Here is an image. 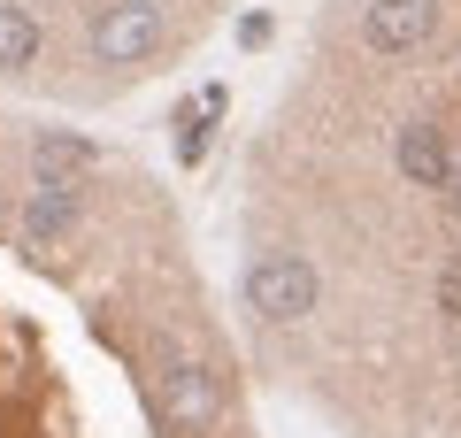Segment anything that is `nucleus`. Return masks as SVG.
<instances>
[{"instance_id": "3", "label": "nucleus", "mask_w": 461, "mask_h": 438, "mask_svg": "<svg viewBox=\"0 0 461 438\" xmlns=\"http://www.w3.org/2000/svg\"><path fill=\"white\" fill-rule=\"evenodd\" d=\"M162 47V8L154 0H108L93 16V62H147V54Z\"/></svg>"}, {"instance_id": "10", "label": "nucleus", "mask_w": 461, "mask_h": 438, "mask_svg": "<svg viewBox=\"0 0 461 438\" xmlns=\"http://www.w3.org/2000/svg\"><path fill=\"white\" fill-rule=\"evenodd\" d=\"M438 308H446V315L461 324V246H454V254L438 261Z\"/></svg>"}, {"instance_id": "11", "label": "nucleus", "mask_w": 461, "mask_h": 438, "mask_svg": "<svg viewBox=\"0 0 461 438\" xmlns=\"http://www.w3.org/2000/svg\"><path fill=\"white\" fill-rule=\"evenodd\" d=\"M446 200L461 208V139H454V169H446Z\"/></svg>"}, {"instance_id": "8", "label": "nucleus", "mask_w": 461, "mask_h": 438, "mask_svg": "<svg viewBox=\"0 0 461 438\" xmlns=\"http://www.w3.org/2000/svg\"><path fill=\"white\" fill-rule=\"evenodd\" d=\"M39 62V16L23 0H0V69H32Z\"/></svg>"}, {"instance_id": "4", "label": "nucleus", "mask_w": 461, "mask_h": 438, "mask_svg": "<svg viewBox=\"0 0 461 438\" xmlns=\"http://www.w3.org/2000/svg\"><path fill=\"white\" fill-rule=\"evenodd\" d=\"M438 16H446V0H369L362 39L369 54H423L438 39Z\"/></svg>"}, {"instance_id": "1", "label": "nucleus", "mask_w": 461, "mask_h": 438, "mask_svg": "<svg viewBox=\"0 0 461 438\" xmlns=\"http://www.w3.org/2000/svg\"><path fill=\"white\" fill-rule=\"evenodd\" d=\"M154 415H162V431H177V438H208V431H223L230 392H223V377H215L200 354L162 346V354H154Z\"/></svg>"}, {"instance_id": "6", "label": "nucleus", "mask_w": 461, "mask_h": 438, "mask_svg": "<svg viewBox=\"0 0 461 438\" xmlns=\"http://www.w3.org/2000/svg\"><path fill=\"white\" fill-rule=\"evenodd\" d=\"M85 169H93V139H77V131H39L32 139V185L39 193H77Z\"/></svg>"}, {"instance_id": "7", "label": "nucleus", "mask_w": 461, "mask_h": 438, "mask_svg": "<svg viewBox=\"0 0 461 438\" xmlns=\"http://www.w3.org/2000/svg\"><path fill=\"white\" fill-rule=\"evenodd\" d=\"M77 224H85V200L77 193H32V200H23V239H32V246H62Z\"/></svg>"}, {"instance_id": "2", "label": "nucleus", "mask_w": 461, "mask_h": 438, "mask_svg": "<svg viewBox=\"0 0 461 438\" xmlns=\"http://www.w3.org/2000/svg\"><path fill=\"white\" fill-rule=\"evenodd\" d=\"M239 300H247L269 331H293V324H308V315L323 308V277L300 254H254L247 277H239Z\"/></svg>"}, {"instance_id": "9", "label": "nucleus", "mask_w": 461, "mask_h": 438, "mask_svg": "<svg viewBox=\"0 0 461 438\" xmlns=\"http://www.w3.org/2000/svg\"><path fill=\"white\" fill-rule=\"evenodd\" d=\"M215 108H223V93H215V85H208L200 100H185V108H177V154H185V162H200V146H208V115H215Z\"/></svg>"}, {"instance_id": "5", "label": "nucleus", "mask_w": 461, "mask_h": 438, "mask_svg": "<svg viewBox=\"0 0 461 438\" xmlns=\"http://www.w3.org/2000/svg\"><path fill=\"white\" fill-rule=\"evenodd\" d=\"M393 162L408 185H423V193H446V169H454V139H446V123H430V115H408V123L393 131Z\"/></svg>"}]
</instances>
